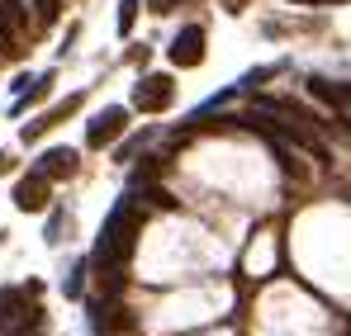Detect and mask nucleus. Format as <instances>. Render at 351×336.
I'll return each mask as SVG.
<instances>
[{"label": "nucleus", "mask_w": 351, "mask_h": 336, "mask_svg": "<svg viewBox=\"0 0 351 336\" xmlns=\"http://www.w3.org/2000/svg\"><path fill=\"white\" fill-rule=\"evenodd\" d=\"M34 10H38V24H53L62 10V0H34Z\"/></svg>", "instance_id": "9d476101"}, {"label": "nucleus", "mask_w": 351, "mask_h": 336, "mask_svg": "<svg viewBox=\"0 0 351 336\" xmlns=\"http://www.w3.org/2000/svg\"><path fill=\"white\" fill-rule=\"evenodd\" d=\"M138 232H143V209L138 204H119L114 214H110V223L100 232V242H95V266L100 270H119L128 256H133V246H138Z\"/></svg>", "instance_id": "f257e3e1"}, {"label": "nucleus", "mask_w": 351, "mask_h": 336, "mask_svg": "<svg viewBox=\"0 0 351 336\" xmlns=\"http://www.w3.org/2000/svg\"><path fill=\"white\" fill-rule=\"evenodd\" d=\"M95 332H119V327H133V318H128V308H119L114 298L110 303H95Z\"/></svg>", "instance_id": "6e6552de"}, {"label": "nucleus", "mask_w": 351, "mask_h": 336, "mask_svg": "<svg viewBox=\"0 0 351 336\" xmlns=\"http://www.w3.org/2000/svg\"><path fill=\"white\" fill-rule=\"evenodd\" d=\"M171 62L176 66H199L204 62V29H180L171 43Z\"/></svg>", "instance_id": "423d86ee"}, {"label": "nucleus", "mask_w": 351, "mask_h": 336, "mask_svg": "<svg viewBox=\"0 0 351 336\" xmlns=\"http://www.w3.org/2000/svg\"><path fill=\"white\" fill-rule=\"evenodd\" d=\"M24 24H29L24 5H19V0H0V53H19L14 43H19Z\"/></svg>", "instance_id": "39448f33"}, {"label": "nucleus", "mask_w": 351, "mask_h": 336, "mask_svg": "<svg viewBox=\"0 0 351 336\" xmlns=\"http://www.w3.org/2000/svg\"><path fill=\"white\" fill-rule=\"evenodd\" d=\"M294 5H337V0H294Z\"/></svg>", "instance_id": "ddd939ff"}, {"label": "nucleus", "mask_w": 351, "mask_h": 336, "mask_svg": "<svg viewBox=\"0 0 351 336\" xmlns=\"http://www.w3.org/2000/svg\"><path fill=\"white\" fill-rule=\"evenodd\" d=\"M147 5H152V14H167V10H176V5H180V0H147Z\"/></svg>", "instance_id": "f8f14e48"}, {"label": "nucleus", "mask_w": 351, "mask_h": 336, "mask_svg": "<svg viewBox=\"0 0 351 336\" xmlns=\"http://www.w3.org/2000/svg\"><path fill=\"white\" fill-rule=\"evenodd\" d=\"M38 170H43L48 180L76 175V152H71V147H53V152H43V157H38Z\"/></svg>", "instance_id": "0eeeda50"}, {"label": "nucleus", "mask_w": 351, "mask_h": 336, "mask_svg": "<svg viewBox=\"0 0 351 336\" xmlns=\"http://www.w3.org/2000/svg\"><path fill=\"white\" fill-rule=\"evenodd\" d=\"M171 100H176L171 76H143V81L133 86V109H143V114H162Z\"/></svg>", "instance_id": "f03ea898"}, {"label": "nucleus", "mask_w": 351, "mask_h": 336, "mask_svg": "<svg viewBox=\"0 0 351 336\" xmlns=\"http://www.w3.org/2000/svg\"><path fill=\"white\" fill-rule=\"evenodd\" d=\"M19 336H24V332H19Z\"/></svg>", "instance_id": "4468645a"}, {"label": "nucleus", "mask_w": 351, "mask_h": 336, "mask_svg": "<svg viewBox=\"0 0 351 336\" xmlns=\"http://www.w3.org/2000/svg\"><path fill=\"white\" fill-rule=\"evenodd\" d=\"M123 128H128V109H105L90 118V128H86V147H110L114 138H123Z\"/></svg>", "instance_id": "7ed1b4c3"}, {"label": "nucleus", "mask_w": 351, "mask_h": 336, "mask_svg": "<svg viewBox=\"0 0 351 336\" xmlns=\"http://www.w3.org/2000/svg\"><path fill=\"white\" fill-rule=\"evenodd\" d=\"M48 199H53V190H48V175H43V170L24 175V180L14 185V204H19L24 214H38V209H48Z\"/></svg>", "instance_id": "20e7f679"}, {"label": "nucleus", "mask_w": 351, "mask_h": 336, "mask_svg": "<svg viewBox=\"0 0 351 336\" xmlns=\"http://www.w3.org/2000/svg\"><path fill=\"white\" fill-rule=\"evenodd\" d=\"M143 199H147V204H157V209H176V199L167 194V190H143Z\"/></svg>", "instance_id": "9b49d317"}, {"label": "nucleus", "mask_w": 351, "mask_h": 336, "mask_svg": "<svg viewBox=\"0 0 351 336\" xmlns=\"http://www.w3.org/2000/svg\"><path fill=\"white\" fill-rule=\"evenodd\" d=\"M133 19H138V0H119V29L123 34L133 29Z\"/></svg>", "instance_id": "1a4fd4ad"}]
</instances>
